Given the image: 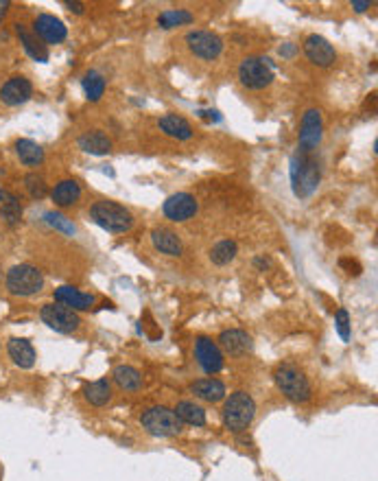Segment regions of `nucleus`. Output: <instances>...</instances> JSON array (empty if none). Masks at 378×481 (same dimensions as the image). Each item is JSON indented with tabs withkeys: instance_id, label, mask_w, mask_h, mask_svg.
<instances>
[{
	"instance_id": "9d476101",
	"label": "nucleus",
	"mask_w": 378,
	"mask_h": 481,
	"mask_svg": "<svg viewBox=\"0 0 378 481\" xmlns=\"http://www.w3.org/2000/svg\"><path fill=\"white\" fill-rule=\"evenodd\" d=\"M186 46L191 50V55H195L197 59L204 61H214L219 59V55L223 53V40L212 31H191L186 35Z\"/></svg>"
},
{
	"instance_id": "f704fd0d",
	"label": "nucleus",
	"mask_w": 378,
	"mask_h": 481,
	"mask_svg": "<svg viewBox=\"0 0 378 481\" xmlns=\"http://www.w3.org/2000/svg\"><path fill=\"white\" fill-rule=\"evenodd\" d=\"M46 221L50 223V225H55V227H59V230H64V232H68V234H72L74 232V225L66 219V217H61V214H55V212H48L46 214Z\"/></svg>"
},
{
	"instance_id": "2f4dec72",
	"label": "nucleus",
	"mask_w": 378,
	"mask_h": 481,
	"mask_svg": "<svg viewBox=\"0 0 378 481\" xmlns=\"http://www.w3.org/2000/svg\"><path fill=\"white\" fill-rule=\"evenodd\" d=\"M0 219H3L7 225H18L22 219V204L16 195H9L5 197V201L0 204Z\"/></svg>"
},
{
	"instance_id": "e433bc0d",
	"label": "nucleus",
	"mask_w": 378,
	"mask_h": 481,
	"mask_svg": "<svg viewBox=\"0 0 378 481\" xmlns=\"http://www.w3.org/2000/svg\"><path fill=\"white\" fill-rule=\"evenodd\" d=\"M280 55H282V57H293V55H295V46H293L291 42L282 44V48H280Z\"/></svg>"
},
{
	"instance_id": "423d86ee",
	"label": "nucleus",
	"mask_w": 378,
	"mask_h": 481,
	"mask_svg": "<svg viewBox=\"0 0 378 481\" xmlns=\"http://www.w3.org/2000/svg\"><path fill=\"white\" fill-rule=\"evenodd\" d=\"M140 424L147 433L156 438H173L184 431V424L169 407H149L140 416Z\"/></svg>"
},
{
	"instance_id": "2eb2a0df",
	"label": "nucleus",
	"mask_w": 378,
	"mask_h": 481,
	"mask_svg": "<svg viewBox=\"0 0 378 481\" xmlns=\"http://www.w3.org/2000/svg\"><path fill=\"white\" fill-rule=\"evenodd\" d=\"M31 96H33V83L27 77H22V74H16V77L7 79L3 88H0V101L9 108L27 103Z\"/></svg>"
},
{
	"instance_id": "7c9ffc66",
	"label": "nucleus",
	"mask_w": 378,
	"mask_h": 481,
	"mask_svg": "<svg viewBox=\"0 0 378 481\" xmlns=\"http://www.w3.org/2000/svg\"><path fill=\"white\" fill-rule=\"evenodd\" d=\"M81 85H83V92H85L87 101H98L101 96L105 94V85L107 83L103 79V74H98L96 70H90V72L83 74Z\"/></svg>"
},
{
	"instance_id": "f257e3e1",
	"label": "nucleus",
	"mask_w": 378,
	"mask_h": 481,
	"mask_svg": "<svg viewBox=\"0 0 378 481\" xmlns=\"http://www.w3.org/2000/svg\"><path fill=\"white\" fill-rule=\"evenodd\" d=\"M322 180V169L319 162L313 158V154H304V151H297L291 158V186L293 193L300 199L311 197L317 191Z\"/></svg>"
},
{
	"instance_id": "c85d7f7f",
	"label": "nucleus",
	"mask_w": 378,
	"mask_h": 481,
	"mask_svg": "<svg viewBox=\"0 0 378 481\" xmlns=\"http://www.w3.org/2000/svg\"><path fill=\"white\" fill-rule=\"evenodd\" d=\"M238 254V245H236V240L232 238H223L219 240L217 245H212L210 249V260L214 265H219V267H223V265H228L236 258Z\"/></svg>"
},
{
	"instance_id": "7ed1b4c3",
	"label": "nucleus",
	"mask_w": 378,
	"mask_h": 481,
	"mask_svg": "<svg viewBox=\"0 0 378 481\" xmlns=\"http://www.w3.org/2000/svg\"><path fill=\"white\" fill-rule=\"evenodd\" d=\"M221 416H223V424L228 431L243 433L249 429L251 420H254V416H256V402L247 391H234V394H230V398L225 400Z\"/></svg>"
},
{
	"instance_id": "1a4fd4ad",
	"label": "nucleus",
	"mask_w": 378,
	"mask_h": 481,
	"mask_svg": "<svg viewBox=\"0 0 378 481\" xmlns=\"http://www.w3.org/2000/svg\"><path fill=\"white\" fill-rule=\"evenodd\" d=\"M324 138V116L317 108H311L304 112L300 123V136H297V151H304V154H313L315 149L322 145Z\"/></svg>"
},
{
	"instance_id": "b1692460",
	"label": "nucleus",
	"mask_w": 378,
	"mask_h": 481,
	"mask_svg": "<svg viewBox=\"0 0 378 481\" xmlns=\"http://www.w3.org/2000/svg\"><path fill=\"white\" fill-rule=\"evenodd\" d=\"M16 35L20 37V42H22V46H24V50H27L29 57H33L35 61H42V64H44V61H48V48H46V44L35 33L27 31V27H24V24H16Z\"/></svg>"
},
{
	"instance_id": "ddd939ff",
	"label": "nucleus",
	"mask_w": 378,
	"mask_h": 481,
	"mask_svg": "<svg viewBox=\"0 0 378 481\" xmlns=\"http://www.w3.org/2000/svg\"><path fill=\"white\" fill-rule=\"evenodd\" d=\"M304 55L311 64L319 66V68H328L337 61V50L335 46L326 40V37L313 33L304 40Z\"/></svg>"
},
{
	"instance_id": "5701e85b",
	"label": "nucleus",
	"mask_w": 378,
	"mask_h": 481,
	"mask_svg": "<svg viewBox=\"0 0 378 481\" xmlns=\"http://www.w3.org/2000/svg\"><path fill=\"white\" fill-rule=\"evenodd\" d=\"M77 145L85 151V154H92V156H107L112 151L109 136L105 132H101V130H92V132L81 134Z\"/></svg>"
},
{
	"instance_id": "f03ea898",
	"label": "nucleus",
	"mask_w": 378,
	"mask_h": 481,
	"mask_svg": "<svg viewBox=\"0 0 378 481\" xmlns=\"http://www.w3.org/2000/svg\"><path fill=\"white\" fill-rule=\"evenodd\" d=\"M90 219L103 227L107 232H114V234H123V232H129L134 227V214L125 208L118 201H112V199H98L90 206Z\"/></svg>"
},
{
	"instance_id": "dca6fc26",
	"label": "nucleus",
	"mask_w": 378,
	"mask_h": 481,
	"mask_svg": "<svg viewBox=\"0 0 378 481\" xmlns=\"http://www.w3.org/2000/svg\"><path fill=\"white\" fill-rule=\"evenodd\" d=\"M219 348L230 357H243V354L251 352L254 341L241 328H230V331H223L219 335Z\"/></svg>"
},
{
	"instance_id": "a211bd4d",
	"label": "nucleus",
	"mask_w": 378,
	"mask_h": 481,
	"mask_svg": "<svg viewBox=\"0 0 378 481\" xmlns=\"http://www.w3.org/2000/svg\"><path fill=\"white\" fill-rule=\"evenodd\" d=\"M7 354H9V359L22 370H31L35 365V359H37L35 348L31 346V341L22 339V337H14V339L7 341Z\"/></svg>"
},
{
	"instance_id": "4be33fe9",
	"label": "nucleus",
	"mask_w": 378,
	"mask_h": 481,
	"mask_svg": "<svg viewBox=\"0 0 378 481\" xmlns=\"http://www.w3.org/2000/svg\"><path fill=\"white\" fill-rule=\"evenodd\" d=\"M50 199H53L55 206L59 208H70L81 199V184L77 180H61L55 184L53 191H50Z\"/></svg>"
},
{
	"instance_id": "6e6552de",
	"label": "nucleus",
	"mask_w": 378,
	"mask_h": 481,
	"mask_svg": "<svg viewBox=\"0 0 378 481\" xmlns=\"http://www.w3.org/2000/svg\"><path fill=\"white\" fill-rule=\"evenodd\" d=\"M40 320L48 326L53 328V331L57 333H74L79 331L81 326V318L77 315V311H72L64 305H59V302H50V305H44L40 309Z\"/></svg>"
},
{
	"instance_id": "c9c22d12",
	"label": "nucleus",
	"mask_w": 378,
	"mask_h": 481,
	"mask_svg": "<svg viewBox=\"0 0 378 481\" xmlns=\"http://www.w3.org/2000/svg\"><path fill=\"white\" fill-rule=\"evenodd\" d=\"M269 265H271V260H269L267 256H256V258H254V267H256V269H260V272L267 269Z\"/></svg>"
},
{
	"instance_id": "bb28decb",
	"label": "nucleus",
	"mask_w": 378,
	"mask_h": 481,
	"mask_svg": "<svg viewBox=\"0 0 378 481\" xmlns=\"http://www.w3.org/2000/svg\"><path fill=\"white\" fill-rule=\"evenodd\" d=\"M83 398L90 402V405H94V407H105V405L112 400V383H109V378H98V381L85 385Z\"/></svg>"
},
{
	"instance_id": "a878e982",
	"label": "nucleus",
	"mask_w": 378,
	"mask_h": 481,
	"mask_svg": "<svg viewBox=\"0 0 378 481\" xmlns=\"http://www.w3.org/2000/svg\"><path fill=\"white\" fill-rule=\"evenodd\" d=\"M175 416L180 418L182 424H191V427H204L206 424V411L201 405L193 400H182L175 405Z\"/></svg>"
},
{
	"instance_id": "72a5a7b5",
	"label": "nucleus",
	"mask_w": 378,
	"mask_h": 481,
	"mask_svg": "<svg viewBox=\"0 0 378 481\" xmlns=\"http://www.w3.org/2000/svg\"><path fill=\"white\" fill-rule=\"evenodd\" d=\"M335 326H337L339 335H342V339L348 341V339H350V315H348L346 309H339V311H337V315H335Z\"/></svg>"
},
{
	"instance_id": "9b49d317",
	"label": "nucleus",
	"mask_w": 378,
	"mask_h": 481,
	"mask_svg": "<svg viewBox=\"0 0 378 481\" xmlns=\"http://www.w3.org/2000/svg\"><path fill=\"white\" fill-rule=\"evenodd\" d=\"M195 359L199 363V368L206 374H217L225 365L223 350L219 348L217 341H212L210 337H197L195 339Z\"/></svg>"
},
{
	"instance_id": "f8f14e48",
	"label": "nucleus",
	"mask_w": 378,
	"mask_h": 481,
	"mask_svg": "<svg viewBox=\"0 0 378 481\" xmlns=\"http://www.w3.org/2000/svg\"><path fill=\"white\" fill-rule=\"evenodd\" d=\"M162 212H165L167 219H171L175 223H184L188 219H193L199 212V201L191 193H175V195L167 197L165 206H162Z\"/></svg>"
},
{
	"instance_id": "c756f323",
	"label": "nucleus",
	"mask_w": 378,
	"mask_h": 481,
	"mask_svg": "<svg viewBox=\"0 0 378 481\" xmlns=\"http://www.w3.org/2000/svg\"><path fill=\"white\" fill-rule=\"evenodd\" d=\"M195 16L188 9H167L158 16L160 29H175V27H184V24H191Z\"/></svg>"
},
{
	"instance_id": "393cba45",
	"label": "nucleus",
	"mask_w": 378,
	"mask_h": 481,
	"mask_svg": "<svg viewBox=\"0 0 378 481\" xmlns=\"http://www.w3.org/2000/svg\"><path fill=\"white\" fill-rule=\"evenodd\" d=\"M112 378L114 383L123 389V391H138L143 389V374L138 372L134 365H116L114 372H112Z\"/></svg>"
},
{
	"instance_id": "4468645a",
	"label": "nucleus",
	"mask_w": 378,
	"mask_h": 481,
	"mask_svg": "<svg viewBox=\"0 0 378 481\" xmlns=\"http://www.w3.org/2000/svg\"><path fill=\"white\" fill-rule=\"evenodd\" d=\"M33 33L40 37L44 44H61L68 35V27L55 16L40 14L33 22Z\"/></svg>"
},
{
	"instance_id": "412c9836",
	"label": "nucleus",
	"mask_w": 378,
	"mask_h": 481,
	"mask_svg": "<svg viewBox=\"0 0 378 481\" xmlns=\"http://www.w3.org/2000/svg\"><path fill=\"white\" fill-rule=\"evenodd\" d=\"M191 391L195 394V398L204 400V402H219L225 398V383L214 376L199 378V381L191 383Z\"/></svg>"
},
{
	"instance_id": "f3484780",
	"label": "nucleus",
	"mask_w": 378,
	"mask_h": 481,
	"mask_svg": "<svg viewBox=\"0 0 378 481\" xmlns=\"http://www.w3.org/2000/svg\"><path fill=\"white\" fill-rule=\"evenodd\" d=\"M151 243L160 252V254L167 256H182L184 254V243L178 232L169 230V227H156L151 232Z\"/></svg>"
},
{
	"instance_id": "39448f33",
	"label": "nucleus",
	"mask_w": 378,
	"mask_h": 481,
	"mask_svg": "<svg viewBox=\"0 0 378 481\" xmlns=\"http://www.w3.org/2000/svg\"><path fill=\"white\" fill-rule=\"evenodd\" d=\"M5 285H7V291L11 296L29 298V296L40 294V291L44 289V274L27 263L14 265V267L7 272Z\"/></svg>"
},
{
	"instance_id": "58836bf2",
	"label": "nucleus",
	"mask_w": 378,
	"mask_h": 481,
	"mask_svg": "<svg viewBox=\"0 0 378 481\" xmlns=\"http://www.w3.org/2000/svg\"><path fill=\"white\" fill-rule=\"evenodd\" d=\"M70 11H74V14H83V5L81 3H70V0H68V3H64Z\"/></svg>"
},
{
	"instance_id": "a19ab883",
	"label": "nucleus",
	"mask_w": 378,
	"mask_h": 481,
	"mask_svg": "<svg viewBox=\"0 0 378 481\" xmlns=\"http://www.w3.org/2000/svg\"><path fill=\"white\" fill-rule=\"evenodd\" d=\"M5 197H7V193H5V188H3V186H0V204H3V201H5Z\"/></svg>"
},
{
	"instance_id": "20e7f679",
	"label": "nucleus",
	"mask_w": 378,
	"mask_h": 481,
	"mask_svg": "<svg viewBox=\"0 0 378 481\" xmlns=\"http://www.w3.org/2000/svg\"><path fill=\"white\" fill-rule=\"evenodd\" d=\"M273 381L291 402L302 405V402H308L313 396V389H311L306 374L293 363H280L278 368L273 370Z\"/></svg>"
},
{
	"instance_id": "473e14b6",
	"label": "nucleus",
	"mask_w": 378,
	"mask_h": 481,
	"mask_svg": "<svg viewBox=\"0 0 378 481\" xmlns=\"http://www.w3.org/2000/svg\"><path fill=\"white\" fill-rule=\"evenodd\" d=\"M24 186H27V191L33 199H44L46 193H48V186L44 182L42 175L37 173H29L27 177H24Z\"/></svg>"
},
{
	"instance_id": "ea45409f",
	"label": "nucleus",
	"mask_w": 378,
	"mask_h": 481,
	"mask_svg": "<svg viewBox=\"0 0 378 481\" xmlns=\"http://www.w3.org/2000/svg\"><path fill=\"white\" fill-rule=\"evenodd\" d=\"M7 7H9V3H7V0H0V20L5 18V14H7Z\"/></svg>"
},
{
	"instance_id": "0eeeda50",
	"label": "nucleus",
	"mask_w": 378,
	"mask_h": 481,
	"mask_svg": "<svg viewBox=\"0 0 378 481\" xmlns=\"http://www.w3.org/2000/svg\"><path fill=\"white\" fill-rule=\"evenodd\" d=\"M238 79L247 90H264L273 81V66L267 57H245L238 66Z\"/></svg>"
},
{
	"instance_id": "cd10ccee",
	"label": "nucleus",
	"mask_w": 378,
	"mask_h": 481,
	"mask_svg": "<svg viewBox=\"0 0 378 481\" xmlns=\"http://www.w3.org/2000/svg\"><path fill=\"white\" fill-rule=\"evenodd\" d=\"M16 156L27 167H37V164L44 162V149L29 138H20V141H16Z\"/></svg>"
},
{
	"instance_id": "aec40b11",
	"label": "nucleus",
	"mask_w": 378,
	"mask_h": 481,
	"mask_svg": "<svg viewBox=\"0 0 378 481\" xmlns=\"http://www.w3.org/2000/svg\"><path fill=\"white\" fill-rule=\"evenodd\" d=\"M158 127L167 136L175 138V141H191L193 134H195L193 125L184 116H180V114H165V116L158 121Z\"/></svg>"
},
{
	"instance_id": "4c0bfd02",
	"label": "nucleus",
	"mask_w": 378,
	"mask_h": 481,
	"mask_svg": "<svg viewBox=\"0 0 378 481\" xmlns=\"http://www.w3.org/2000/svg\"><path fill=\"white\" fill-rule=\"evenodd\" d=\"M372 7V3H368V0H365V3H359V0H355V3H352V9L357 11V14H363V11H368Z\"/></svg>"
},
{
	"instance_id": "6ab92c4d",
	"label": "nucleus",
	"mask_w": 378,
	"mask_h": 481,
	"mask_svg": "<svg viewBox=\"0 0 378 481\" xmlns=\"http://www.w3.org/2000/svg\"><path fill=\"white\" fill-rule=\"evenodd\" d=\"M55 300L59 302V305H64L72 311H87L96 302V298L92 294H83V291L68 287V285L55 289Z\"/></svg>"
}]
</instances>
